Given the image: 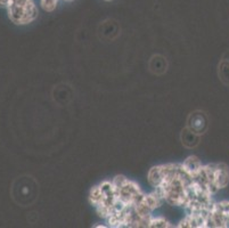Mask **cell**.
<instances>
[{"label":"cell","mask_w":229,"mask_h":228,"mask_svg":"<svg viewBox=\"0 0 229 228\" xmlns=\"http://www.w3.org/2000/svg\"><path fill=\"white\" fill-rule=\"evenodd\" d=\"M189 130L195 133H203L207 127V119L203 113H194L190 115L188 121Z\"/></svg>","instance_id":"obj_1"},{"label":"cell","mask_w":229,"mask_h":228,"mask_svg":"<svg viewBox=\"0 0 229 228\" xmlns=\"http://www.w3.org/2000/svg\"><path fill=\"white\" fill-rule=\"evenodd\" d=\"M170 225L169 223L162 217H157V218H154L152 217L150 223V227H169Z\"/></svg>","instance_id":"obj_2"}]
</instances>
